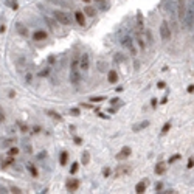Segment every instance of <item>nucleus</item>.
I'll use <instances>...</instances> for the list:
<instances>
[{
	"label": "nucleus",
	"mask_w": 194,
	"mask_h": 194,
	"mask_svg": "<svg viewBox=\"0 0 194 194\" xmlns=\"http://www.w3.org/2000/svg\"><path fill=\"white\" fill-rule=\"evenodd\" d=\"M89 65H90V59H89V54L87 53H82L81 58H79V68L82 71L89 70Z\"/></svg>",
	"instance_id": "4"
},
{
	"label": "nucleus",
	"mask_w": 194,
	"mask_h": 194,
	"mask_svg": "<svg viewBox=\"0 0 194 194\" xmlns=\"http://www.w3.org/2000/svg\"><path fill=\"white\" fill-rule=\"evenodd\" d=\"M104 99H106L104 96H93V98H92L93 103H99V101H104Z\"/></svg>",
	"instance_id": "29"
},
{
	"label": "nucleus",
	"mask_w": 194,
	"mask_h": 194,
	"mask_svg": "<svg viewBox=\"0 0 194 194\" xmlns=\"http://www.w3.org/2000/svg\"><path fill=\"white\" fill-rule=\"evenodd\" d=\"M17 31H19V34H22V36H26V34H28V31H26V28H25L22 23H17Z\"/></svg>",
	"instance_id": "20"
},
{
	"label": "nucleus",
	"mask_w": 194,
	"mask_h": 194,
	"mask_svg": "<svg viewBox=\"0 0 194 194\" xmlns=\"http://www.w3.org/2000/svg\"><path fill=\"white\" fill-rule=\"evenodd\" d=\"M113 59H115V62L118 64V62H123V61H124V56H123V54H121V53H117Z\"/></svg>",
	"instance_id": "23"
},
{
	"label": "nucleus",
	"mask_w": 194,
	"mask_h": 194,
	"mask_svg": "<svg viewBox=\"0 0 194 194\" xmlns=\"http://www.w3.org/2000/svg\"><path fill=\"white\" fill-rule=\"evenodd\" d=\"M95 2H98V3H101V5H106L107 0H95Z\"/></svg>",
	"instance_id": "39"
},
{
	"label": "nucleus",
	"mask_w": 194,
	"mask_h": 194,
	"mask_svg": "<svg viewBox=\"0 0 194 194\" xmlns=\"http://www.w3.org/2000/svg\"><path fill=\"white\" fill-rule=\"evenodd\" d=\"M78 186H79V180H76V179H70V180L67 182V189H68L70 192H75V191L78 189Z\"/></svg>",
	"instance_id": "9"
},
{
	"label": "nucleus",
	"mask_w": 194,
	"mask_h": 194,
	"mask_svg": "<svg viewBox=\"0 0 194 194\" xmlns=\"http://www.w3.org/2000/svg\"><path fill=\"white\" fill-rule=\"evenodd\" d=\"M75 143H76V144H81V143H82V140H81V138H78V137H76V138H75Z\"/></svg>",
	"instance_id": "41"
},
{
	"label": "nucleus",
	"mask_w": 194,
	"mask_h": 194,
	"mask_svg": "<svg viewBox=\"0 0 194 194\" xmlns=\"http://www.w3.org/2000/svg\"><path fill=\"white\" fill-rule=\"evenodd\" d=\"M44 19H45V23L48 25V28H50L51 31H58V26H56V23H54V22L50 19V17H44Z\"/></svg>",
	"instance_id": "14"
},
{
	"label": "nucleus",
	"mask_w": 194,
	"mask_h": 194,
	"mask_svg": "<svg viewBox=\"0 0 194 194\" xmlns=\"http://www.w3.org/2000/svg\"><path fill=\"white\" fill-rule=\"evenodd\" d=\"M186 90H188V93H194V86H192V84H191V86H188V89H186Z\"/></svg>",
	"instance_id": "35"
},
{
	"label": "nucleus",
	"mask_w": 194,
	"mask_h": 194,
	"mask_svg": "<svg viewBox=\"0 0 194 194\" xmlns=\"http://www.w3.org/2000/svg\"><path fill=\"white\" fill-rule=\"evenodd\" d=\"M103 175H104V177H109V175H110V169H109V168H106V169L103 171Z\"/></svg>",
	"instance_id": "33"
},
{
	"label": "nucleus",
	"mask_w": 194,
	"mask_h": 194,
	"mask_svg": "<svg viewBox=\"0 0 194 194\" xmlns=\"http://www.w3.org/2000/svg\"><path fill=\"white\" fill-rule=\"evenodd\" d=\"M186 16V0H179V19L183 22Z\"/></svg>",
	"instance_id": "6"
},
{
	"label": "nucleus",
	"mask_w": 194,
	"mask_h": 194,
	"mask_svg": "<svg viewBox=\"0 0 194 194\" xmlns=\"http://www.w3.org/2000/svg\"><path fill=\"white\" fill-rule=\"evenodd\" d=\"M11 163H13V160L10 159V160H8V162H5V163H3V168H6V166H10Z\"/></svg>",
	"instance_id": "38"
},
{
	"label": "nucleus",
	"mask_w": 194,
	"mask_h": 194,
	"mask_svg": "<svg viewBox=\"0 0 194 194\" xmlns=\"http://www.w3.org/2000/svg\"><path fill=\"white\" fill-rule=\"evenodd\" d=\"M70 113H71V115H79V109H71Z\"/></svg>",
	"instance_id": "34"
},
{
	"label": "nucleus",
	"mask_w": 194,
	"mask_h": 194,
	"mask_svg": "<svg viewBox=\"0 0 194 194\" xmlns=\"http://www.w3.org/2000/svg\"><path fill=\"white\" fill-rule=\"evenodd\" d=\"M147 126H149V121H147V120H144V121H141L140 124H135L132 129L137 132V131H141V129H144V127H147Z\"/></svg>",
	"instance_id": "17"
},
{
	"label": "nucleus",
	"mask_w": 194,
	"mask_h": 194,
	"mask_svg": "<svg viewBox=\"0 0 194 194\" xmlns=\"http://www.w3.org/2000/svg\"><path fill=\"white\" fill-rule=\"evenodd\" d=\"M84 14H86V16H89V17H95L96 11H95V8H93V6L87 5V6H84Z\"/></svg>",
	"instance_id": "12"
},
{
	"label": "nucleus",
	"mask_w": 194,
	"mask_h": 194,
	"mask_svg": "<svg viewBox=\"0 0 194 194\" xmlns=\"http://www.w3.org/2000/svg\"><path fill=\"white\" fill-rule=\"evenodd\" d=\"M19 152H20V151L17 149V147H11V149H8V155H11V157H16Z\"/></svg>",
	"instance_id": "22"
},
{
	"label": "nucleus",
	"mask_w": 194,
	"mask_h": 194,
	"mask_svg": "<svg viewBox=\"0 0 194 194\" xmlns=\"http://www.w3.org/2000/svg\"><path fill=\"white\" fill-rule=\"evenodd\" d=\"M144 191H146V182H144V180H143V182H138L137 186H135V192L141 194V192H144Z\"/></svg>",
	"instance_id": "13"
},
{
	"label": "nucleus",
	"mask_w": 194,
	"mask_h": 194,
	"mask_svg": "<svg viewBox=\"0 0 194 194\" xmlns=\"http://www.w3.org/2000/svg\"><path fill=\"white\" fill-rule=\"evenodd\" d=\"M28 171H30V172H31V174L34 175V177H36V175H37V169H36V168H34L33 165H28Z\"/></svg>",
	"instance_id": "24"
},
{
	"label": "nucleus",
	"mask_w": 194,
	"mask_h": 194,
	"mask_svg": "<svg viewBox=\"0 0 194 194\" xmlns=\"http://www.w3.org/2000/svg\"><path fill=\"white\" fill-rule=\"evenodd\" d=\"M165 171H166V165L162 162V163H159L155 166V174H159V175H162V174H165Z\"/></svg>",
	"instance_id": "15"
},
{
	"label": "nucleus",
	"mask_w": 194,
	"mask_h": 194,
	"mask_svg": "<svg viewBox=\"0 0 194 194\" xmlns=\"http://www.w3.org/2000/svg\"><path fill=\"white\" fill-rule=\"evenodd\" d=\"M11 192H14V194H19V192H22V189H19V188L13 186V188H11Z\"/></svg>",
	"instance_id": "32"
},
{
	"label": "nucleus",
	"mask_w": 194,
	"mask_h": 194,
	"mask_svg": "<svg viewBox=\"0 0 194 194\" xmlns=\"http://www.w3.org/2000/svg\"><path fill=\"white\" fill-rule=\"evenodd\" d=\"M131 154H132V149H131V147H129V146H124L123 149L120 151V154L117 155V159H118V160H123V159H127V157L131 155Z\"/></svg>",
	"instance_id": "8"
},
{
	"label": "nucleus",
	"mask_w": 194,
	"mask_h": 194,
	"mask_svg": "<svg viewBox=\"0 0 194 194\" xmlns=\"http://www.w3.org/2000/svg\"><path fill=\"white\" fill-rule=\"evenodd\" d=\"M185 25H186V28H191L192 23H194V10L192 8H189V10L186 11V16H185Z\"/></svg>",
	"instance_id": "5"
},
{
	"label": "nucleus",
	"mask_w": 194,
	"mask_h": 194,
	"mask_svg": "<svg viewBox=\"0 0 194 194\" xmlns=\"http://www.w3.org/2000/svg\"><path fill=\"white\" fill-rule=\"evenodd\" d=\"M67 159H68V152H62L61 154V159H59V163L62 166H65L67 165Z\"/></svg>",
	"instance_id": "19"
},
{
	"label": "nucleus",
	"mask_w": 194,
	"mask_h": 194,
	"mask_svg": "<svg viewBox=\"0 0 194 194\" xmlns=\"http://www.w3.org/2000/svg\"><path fill=\"white\" fill-rule=\"evenodd\" d=\"M81 162H82V165H84V166L90 163V154H89L87 151L82 152V155H81Z\"/></svg>",
	"instance_id": "18"
},
{
	"label": "nucleus",
	"mask_w": 194,
	"mask_h": 194,
	"mask_svg": "<svg viewBox=\"0 0 194 194\" xmlns=\"http://www.w3.org/2000/svg\"><path fill=\"white\" fill-rule=\"evenodd\" d=\"M81 81V73H79V59L75 58L70 64V82L71 84H79Z\"/></svg>",
	"instance_id": "1"
},
{
	"label": "nucleus",
	"mask_w": 194,
	"mask_h": 194,
	"mask_svg": "<svg viewBox=\"0 0 194 194\" xmlns=\"http://www.w3.org/2000/svg\"><path fill=\"white\" fill-rule=\"evenodd\" d=\"M47 31L45 30H37V31H34V34H33V39L34 41H45L47 39Z\"/></svg>",
	"instance_id": "10"
},
{
	"label": "nucleus",
	"mask_w": 194,
	"mask_h": 194,
	"mask_svg": "<svg viewBox=\"0 0 194 194\" xmlns=\"http://www.w3.org/2000/svg\"><path fill=\"white\" fill-rule=\"evenodd\" d=\"M151 104H152V107H155L157 106V99L154 98V99H151Z\"/></svg>",
	"instance_id": "40"
},
{
	"label": "nucleus",
	"mask_w": 194,
	"mask_h": 194,
	"mask_svg": "<svg viewBox=\"0 0 194 194\" xmlns=\"http://www.w3.org/2000/svg\"><path fill=\"white\" fill-rule=\"evenodd\" d=\"M48 115H51L54 120H62V117L59 115V113H56V112H51V110H50V112H48Z\"/></svg>",
	"instance_id": "25"
},
{
	"label": "nucleus",
	"mask_w": 194,
	"mask_h": 194,
	"mask_svg": "<svg viewBox=\"0 0 194 194\" xmlns=\"http://www.w3.org/2000/svg\"><path fill=\"white\" fill-rule=\"evenodd\" d=\"M155 189H157V191L162 189V183H157V185H155Z\"/></svg>",
	"instance_id": "42"
},
{
	"label": "nucleus",
	"mask_w": 194,
	"mask_h": 194,
	"mask_svg": "<svg viewBox=\"0 0 194 194\" xmlns=\"http://www.w3.org/2000/svg\"><path fill=\"white\" fill-rule=\"evenodd\" d=\"M98 70L99 71H107V64L104 61H98Z\"/></svg>",
	"instance_id": "21"
},
{
	"label": "nucleus",
	"mask_w": 194,
	"mask_h": 194,
	"mask_svg": "<svg viewBox=\"0 0 194 194\" xmlns=\"http://www.w3.org/2000/svg\"><path fill=\"white\" fill-rule=\"evenodd\" d=\"M160 37L163 41H169L171 39V28H169L168 22H163L160 25Z\"/></svg>",
	"instance_id": "3"
},
{
	"label": "nucleus",
	"mask_w": 194,
	"mask_h": 194,
	"mask_svg": "<svg viewBox=\"0 0 194 194\" xmlns=\"http://www.w3.org/2000/svg\"><path fill=\"white\" fill-rule=\"evenodd\" d=\"M25 149H26V152H28V154H31V147H30L28 143H25Z\"/></svg>",
	"instance_id": "37"
},
{
	"label": "nucleus",
	"mask_w": 194,
	"mask_h": 194,
	"mask_svg": "<svg viewBox=\"0 0 194 194\" xmlns=\"http://www.w3.org/2000/svg\"><path fill=\"white\" fill-rule=\"evenodd\" d=\"M132 171V166H129V165H121V166H118L117 168V177H120V175H127V174H131Z\"/></svg>",
	"instance_id": "7"
},
{
	"label": "nucleus",
	"mask_w": 194,
	"mask_h": 194,
	"mask_svg": "<svg viewBox=\"0 0 194 194\" xmlns=\"http://www.w3.org/2000/svg\"><path fill=\"white\" fill-rule=\"evenodd\" d=\"M20 131H23V132L26 131V126H25V124H22V126H20Z\"/></svg>",
	"instance_id": "44"
},
{
	"label": "nucleus",
	"mask_w": 194,
	"mask_h": 194,
	"mask_svg": "<svg viewBox=\"0 0 194 194\" xmlns=\"http://www.w3.org/2000/svg\"><path fill=\"white\" fill-rule=\"evenodd\" d=\"M10 6L13 8V10H17V8H19V6H17V2H16V0H10Z\"/></svg>",
	"instance_id": "30"
},
{
	"label": "nucleus",
	"mask_w": 194,
	"mask_h": 194,
	"mask_svg": "<svg viewBox=\"0 0 194 194\" xmlns=\"http://www.w3.org/2000/svg\"><path fill=\"white\" fill-rule=\"evenodd\" d=\"M78 166H79L78 163H73V165H71V168H70V174H75V172L78 171Z\"/></svg>",
	"instance_id": "27"
},
{
	"label": "nucleus",
	"mask_w": 194,
	"mask_h": 194,
	"mask_svg": "<svg viewBox=\"0 0 194 194\" xmlns=\"http://www.w3.org/2000/svg\"><path fill=\"white\" fill-rule=\"evenodd\" d=\"M84 2H89V0H84Z\"/></svg>",
	"instance_id": "45"
},
{
	"label": "nucleus",
	"mask_w": 194,
	"mask_h": 194,
	"mask_svg": "<svg viewBox=\"0 0 194 194\" xmlns=\"http://www.w3.org/2000/svg\"><path fill=\"white\" fill-rule=\"evenodd\" d=\"M75 17H76V22H78L81 26H84V25H86V16L82 14L81 11H76V13H75Z\"/></svg>",
	"instance_id": "11"
},
{
	"label": "nucleus",
	"mask_w": 194,
	"mask_h": 194,
	"mask_svg": "<svg viewBox=\"0 0 194 194\" xmlns=\"http://www.w3.org/2000/svg\"><path fill=\"white\" fill-rule=\"evenodd\" d=\"M54 19H56V22H59V23H62V25H70V23H71L70 14L62 13V11H56V13H54Z\"/></svg>",
	"instance_id": "2"
},
{
	"label": "nucleus",
	"mask_w": 194,
	"mask_h": 194,
	"mask_svg": "<svg viewBox=\"0 0 194 194\" xmlns=\"http://www.w3.org/2000/svg\"><path fill=\"white\" fill-rule=\"evenodd\" d=\"M169 129H171V123H166V124L163 126V129H162V134H166Z\"/></svg>",
	"instance_id": "26"
},
{
	"label": "nucleus",
	"mask_w": 194,
	"mask_h": 194,
	"mask_svg": "<svg viewBox=\"0 0 194 194\" xmlns=\"http://www.w3.org/2000/svg\"><path fill=\"white\" fill-rule=\"evenodd\" d=\"M107 78H109V82H112V84H113V82H117V81H118V73H117L115 70H110Z\"/></svg>",
	"instance_id": "16"
},
{
	"label": "nucleus",
	"mask_w": 194,
	"mask_h": 194,
	"mask_svg": "<svg viewBox=\"0 0 194 194\" xmlns=\"http://www.w3.org/2000/svg\"><path fill=\"white\" fill-rule=\"evenodd\" d=\"M2 121H5V113L2 112V109H0V123Z\"/></svg>",
	"instance_id": "36"
},
{
	"label": "nucleus",
	"mask_w": 194,
	"mask_h": 194,
	"mask_svg": "<svg viewBox=\"0 0 194 194\" xmlns=\"http://www.w3.org/2000/svg\"><path fill=\"white\" fill-rule=\"evenodd\" d=\"M118 101H120V99H118V98H113V99H112V101H110V103H112V104H117V103H118Z\"/></svg>",
	"instance_id": "43"
},
{
	"label": "nucleus",
	"mask_w": 194,
	"mask_h": 194,
	"mask_svg": "<svg viewBox=\"0 0 194 194\" xmlns=\"http://www.w3.org/2000/svg\"><path fill=\"white\" fill-rule=\"evenodd\" d=\"M186 168H194V159H192V157H189V159H188V165H186Z\"/></svg>",
	"instance_id": "28"
},
{
	"label": "nucleus",
	"mask_w": 194,
	"mask_h": 194,
	"mask_svg": "<svg viewBox=\"0 0 194 194\" xmlns=\"http://www.w3.org/2000/svg\"><path fill=\"white\" fill-rule=\"evenodd\" d=\"M180 159V154H177V155H174V157H171V159H169V163H174L175 160H179Z\"/></svg>",
	"instance_id": "31"
}]
</instances>
